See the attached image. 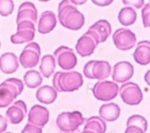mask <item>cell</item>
Masks as SVG:
<instances>
[{"instance_id": "obj_5", "label": "cell", "mask_w": 150, "mask_h": 133, "mask_svg": "<svg viewBox=\"0 0 150 133\" xmlns=\"http://www.w3.org/2000/svg\"><path fill=\"white\" fill-rule=\"evenodd\" d=\"M83 73L89 79L103 80L110 76L111 66L106 61L92 60L86 64Z\"/></svg>"}, {"instance_id": "obj_7", "label": "cell", "mask_w": 150, "mask_h": 133, "mask_svg": "<svg viewBox=\"0 0 150 133\" xmlns=\"http://www.w3.org/2000/svg\"><path fill=\"white\" fill-rule=\"evenodd\" d=\"M119 93L124 102L128 105L140 104L143 98L140 87L132 82L122 84L119 89Z\"/></svg>"}, {"instance_id": "obj_2", "label": "cell", "mask_w": 150, "mask_h": 133, "mask_svg": "<svg viewBox=\"0 0 150 133\" xmlns=\"http://www.w3.org/2000/svg\"><path fill=\"white\" fill-rule=\"evenodd\" d=\"M53 86L60 92H70L78 90L83 85V79L77 71L57 72L52 80Z\"/></svg>"}, {"instance_id": "obj_26", "label": "cell", "mask_w": 150, "mask_h": 133, "mask_svg": "<svg viewBox=\"0 0 150 133\" xmlns=\"http://www.w3.org/2000/svg\"><path fill=\"white\" fill-rule=\"evenodd\" d=\"M24 81L29 88L35 89L40 86L43 79L39 72L35 70H30L27 71L24 74Z\"/></svg>"}, {"instance_id": "obj_3", "label": "cell", "mask_w": 150, "mask_h": 133, "mask_svg": "<svg viewBox=\"0 0 150 133\" xmlns=\"http://www.w3.org/2000/svg\"><path fill=\"white\" fill-rule=\"evenodd\" d=\"M24 84L21 80L9 78L0 84V108H6L22 93Z\"/></svg>"}, {"instance_id": "obj_14", "label": "cell", "mask_w": 150, "mask_h": 133, "mask_svg": "<svg viewBox=\"0 0 150 133\" xmlns=\"http://www.w3.org/2000/svg\"><path fill=\"white\" fill-rule=\"evenodd\" d=\"M28 112L25 103L23 100L15 102L6 111L7 120L13 125H18L25 118Z\"/></svg>"}, {"instance_id": "obj_35", "label": "cell", "mask_w": 150, "mask_h": 133, "mask_svg": "<svg viewBox=\"0 0 150 133\" xmlns=\"http://www.w3.org/2000/svg\"><path fill=\"white\" fill-rule=\"evenodd\" d=\"M88 0H70V1L75 5H82L86 3Z\"/></svg>"}, {"instance_id": "obj_31", "label": "cell", "mask_w": 150, "mask_h": 133, "mask_svg": "<svg viewBox=\"0 0 150 133\" xmlns=\"http://www.w3.org/2000/svg\"><path fill=\"white\" fill-rule=\"evenodd\" d=\"M122 2L126 6H131L136 9H140L143 6L144 0H122Z\"/></svg>"}, {"instance_id": "obj_30", "label": "cell", "mask_w": 150, "mask_h": 133, "mask_svg": "<svg viewBox=\"0 0 150 133\" xmlns=\"http://www.w3.org/2000/svg\"><path fill=\"white\" fill-rule=\"evenodd\" d=\"M21 133H42V127L35 126L34 125L28 123Z\"/></svg>"}, {"instance_id": "obj_36", "label": "cell", "mask_w": 150, "mask_h": 133, "mask_svg": "<svg viewBox=\"0 0 150 133\" xmlns=\"http://www.w3.org/2000/svg\"><path fill=\"white\" fill-rule=\"evenodd\" d=\"M81 133H95V132L90 130H83V132H82Z\"/></svg>"}, {"instance_id": "obj_24", "label": "cell", "mask_w": 150, "mask_h": 133, "mask_svg": "<svg viewBox=\"0 0 150 133\" xmlns=\"http://www.w3.org/2000/svg\"><path fill=\"white\" fill-rule=\"evenodd\" d=\"M137 14L135 10L130 7L123 8L119 13L118 19L121 24L125 26L133 25L135 23Z\"/></svg>"}, {"instance_id": "obj_11", "label": "cell", "mask_w": 150, "mask_h": 133, "mask_svg": "<svg viewBox=\"0 0 150 133\" xmlns=\"http://www.w3.org/2000/svg\"><path fill=\"white\" fill-rule=\"evenodd\" d=\"M99 44L98 37L88 30L79 39L75 49L80 56L86 57L93 54Z\"/></svg>"}, {"instance_id": "obj_25", "label": "cell", "mask_w": 150, "mask_h": 133, "mask_svg": "<svg viewBox=\"0 0 150 133\" xmlns=\"http://www.w3.org/2000/svg\"><path fill=\"white\" fill-rule=\"evenodd\" d=\"M106 124L98 116H93L86 120L84 130H90L95 133H105Z\"/></svg>"}, {"instance_id": "obj_38", "label": "cell", "mask_w": 150, "mask_h": 133, "mask_svg": "<svg viewBox=\"0 0 150 133\" xmlns=\"http://www.w3.org/2000/svg\"><path fill=\"white\" fill-rule=\"evenodd\" d=\"M6 133H12V132H6Z\"/></svg>"}, {"instance_id": "obj_15", "label": "cell", "mask_w": 150, "mask_h": 133, "mask_svg": "<svg viewBox=\"0 0 150 133\" xmlns=\"http://www.w3.org/2000/svg\"><path fill=\"white\" fill-rule=\"evenodd\" d=\"M49 116V111L45 107L39 105H35L29 111L28 122L29 123L42 127L48 123Z\"/></svg>"}, {"instance_id": "obj_18", "label": "cell", "mask_w": 150, "mask_h": 133, "mask_svg": "<svg viewBox=\"0 0 150 133\" xmlns=\"http://www.w3.org/2000/svg\"><path fill=\"white\" fill-rule=\"evenodd\" d=\"M98 37L99 44L106 41L112 33L110 24L104 19L99 20L89 27V30Z\"/></svg>"}, {"instance_id": "obj_28", "label": "cell", "mask_w": 150, "mask_h": 133, "mask_svg": "<svg viewBox=\"0 0 150 133\" xmlns=\"http://www.w3.org/2000/svg\"><path fill=\"white\" fill-rule=\"evenodd\" d=\"M14 9L13 0H0V15L2 16H8L11 14Z\"/></svg>"}, {"instance_id": "obj_27", "label": "cell", "mask_w": 150, "mask_h": 133, "mask_svg": "<svg viewBox=\"0 0 150 133\" xmlns=\"http://www.w3.org/2000/svg\"><path fill=\"white\" fill-rule=\"evenodd\" d=\"M136 126L140 127L145 133L148 129V122L143 116L139 115H134L128 118L127 122V126Z\"/></svg>"}, {"instance_id": "obj_8", "label": "cell", "mask_w": 150, "mask_h": 133, "mask_svg": "<svg viewBox=\"0 0 150 133\" xmlns=\"http://www.w3.org/2000/svg\"><path fill=\"white\" fill-rule=\"evenodd\" d=\"M17 32L11 37V42L14 44H22L33 40L35 34V24L29 20L17 23Z\"/></svg>"}, {"instance_id": "obj_34", "label": "cell", "mask_w": 150, "mask_h": 133, "mask_svg": "<svg viewBox=\"0 0 150 133\" xmlns=\"http://www.w3.org/2000/svg\"><path fill=\"white\" fill-rule=\"evenodd\" d=\"M8 127L7 120L3 117L2 115H0V133H2L5 131Z\"/></svg>"}, {"instance_id": "obj_13", "label": "cell", "mask_w": 150, "mask_h": 133, "mask_svg": "<svg viewBox=\"0 0 150 133\" xmlns=\"http://www.w3.org/2000/svg\"><path fill=\"white\" fill-rule=\"evenodd\" d=\"M133 66L130 62L120 61L114 66L112 79L118 83H124L133 77Z\"/></svg>"}, {"instance_id": "obj_29", "label": "cell", "mask_w": 150, "mask_h": 133, "mask_svg": "<svg viewBox=\"0 0 150 133\" xmlns=\"http://www.w3.org/2000/svg\"><path fill=\"white\" fill-rule=\"evenodd\" d=\"M142 16L143 24L145 28H148L150 26V4L148 3L144 5L142 11Z\"/></svg>"}, {"instance_id": "obj_20", "label": "cell", "mask_w": 150, "mask_h": 133, "mask_svg": "<svg viewBox=\"0 0 150 133\" xmlns=\"http://www.w3.org/2000/svg\"><path fill=\"white\" fill-rule=\"evenodd\" d=\"M135 61L140 65H147L150 61V43L143 40L139 42L133 54Z\"/></svg>"}, {"instance_id": "obj_19", "label": "cell", "mask_w": 150, "mask_h": 133, "mask_svg": "<svg viewBox=\"0 0 150 133\" xmlns=\"http://www.w3.org/2000/svg\"><path fill=\"white\" fill-rule=\"evenodd\" d=\"M19 66L18 58L13 53H5L0 57V70L3 73L13 74L18 70Z\"/></svg>"}, {"instance_id": "obj_10", "label": "cell", "mask_w": 150, "mask_h": 133, "mask_svg": "<svg viewBox=\"0 0 150 133\" xmlns=\"http://www.w3.org/2000/svg\"><path fill=\"white\" fill-rule=\"evenodd\" d=\"M112 39L115 46L122 51L133 49L137 42L135 34L130 29L125 28L117 29L112 35Z\"/></svg>"}, {"instance_id": "obj_17", "label": "cell", "mask_w": 150, "mask_h": 133, "mask_svg": "<svg viewBox=\"0 0 150 133\" xmlns=\"http://www.w3.org/2000/svg\"><path fill=\"white\" fill-rule=\"evenodd\" d=\"M57 22L55 13L51 11H46L40 15L37 29L38 32L42 34H49L55 27Z\"/></svg>"}, {"instance_id": "obj_21", "label": "cell", "mask_w": 150, "mask_h": 133, "mask_svg": "<svg viewBox=\"0 0 150 133\" xmlns=\"http://www.w3.org/2000/svg\"><path fill=\"white\" fill-rule=\"evenodd\" d=\"M99 113L102 119L109 122H112L119 118L120 108L119 105L114 103L104 104L100 107Z\"/></svg>"}, {"instance_id": "obj_40", "label": "cell", "mask_w": 150, "mask_h": 133, "mask_svg": "<svg viewBox=\"0 0 150 133\" xmlns=\"http://www.w3.org/2000/svg\"><path fill=\"white\" fill-rule=\"evenodd\" d=\"M0 46H1V43H0Z\"/></svg>"}, {"instance_id": "obj_1", "label": "cell", "mask_w": 150, "mask_h": 133, "mask_svg": "<svg viewBox=\"0 0 150 133\" xmlns=\"http://www.w3.org/2000/svg\"><path fill=\"white\" fill-rule=\"evenodd\" d=\"M58 12L59 21L64 27L78 30L84 24V15L79 11L69 0H62L59 3Z\"/></svg>"}, {"instance_id": "obj_4", "label": "cell", "mask_w": 150, "mask_h": 133, "mask_svg": "<svg viewBox=\"0 0 150 133\" xmlns=\"http://www.w3.org/2000/svg\"><path fill=\"white\" fill-rule=\"evenodd\" d=\"M84 118L78 111L63 112L59 115L56 123L60 129L63 132H73L84 123Z\"/></svg>"}, {"instance_id": "obj_33", "label": "cell", "mask_w": 150, "mask_h": 133, "mask_svg": "<svg viewBox=\"0 0 150 133\" xmlns=\"http://www.w3.org/2000/svg\"><path fill=\"white\" fill-rule=\"evenodd\" d=\"M125 133H144L142 129L136 126H128L125 131Z\"/></svg>"}, {"instance_id": "obj_22", "label": "cell", "mask_w": 150, "mask_h": 133, "mask_svg": "<svg viewBox=\"0 0 150 133\" xmlns=\"http://www.w3.org/2000/svg\"><path fill=\"white\" fill-rule=\"evenodd\" d=\"M57 90L48 85L40 87L36 92L37 100L46 105H50L54 102L57 98Z\"/></svg>"}, {"instance_id": "obj_39", "label": "cell", "mask_w": 150, "mask_h": 133, "mask_svg": "<svg viewBox=\"0 0 150 133\" xmlns=\"http://www.w3.org/2000/svg\"><path fill=\"white\" fill-rule=\"evenodd\" d=\"M68 133H70V132H67Z\"/></svg>"}, {"instance_id": "obj_37", "label": "cell", "mask_w": 150, "mask_h": 133, "mask_svg": "<svg viewBox=\"0 0 150 133\" xmlns=\"http://www.w3.org/2000/svg\"><path fill=\"white\" fill-rule=\"evenodd\" d=\"M40 1H42V2H47V1H49L50 0H39Z\"/></svg>"}, {"instance_id": "obj_12", "label": "cell", "mask_w": 150, "mask_h": 133, "mask_svg": "<svg viewBox=\"0 0 150 133\" xmlns=\"http://www.w3.org/2000/svg\"><path fill=\"white\" fill-rule=\"evenodd\" d=\"M53 55L58 66L64 70H71L77 65V58L73 50L67 46L58 48Z\"/></svg>"}, {"instance_id": "obj_9", "label": "cell", "mask_w": 150, "mask_h": 133, "mask_svg": "<svg viewBox=\"0 0 150 133\" xmlns=\"http://www.w3.org/2000/svg\"><path fill=\"white\" fill-rule=\"evenodd\" d=\"M41 55L40 47L36 42L26 45L19 56V61L24 69L35 67L39 62Z\"/></svg>"}, {"instance_id": "obj_16", "label": "cell", "mask_w": 150, "mask_h": 133, "mask_svg": "<svg viewBox=\"0 0 150 133\" xmlns=\"http://www.w3.org/2000/svg\"><path fill=\"white\" fill-rule=\"evenodd\" d=\"M37 18L38 13L35 5L30 2H24L19 8L16 23L22 20H29L35 24Z\"/></svg>"}, {"instance_id": "obj_32", "label": "cell", "mask_w": 150, "mask_h": 133, "mask_svg": "<svg viewBox=\"0 0 150 133\" xmlns=\"http://www.w3.org/2000/svg\"><path fill=\"white\" fill-rule=\"evenodd\" d=\"M91 1L96 5L101 7L108 6L112 3L114 0H91Z\"/></svg>"}, {"instance_id": "obj_6", "label": "cell", "mask_w": 150, "mask_h": 133, "mask_svg": "<svg viewBox=\"0 0 150 133\" xmlns=\"http://www.w3.org/2000/svg\"><path fill=\"white\" fill-rule=\"evenodd\" d=\"M119 90V86L116 83L109 81L96 82L92 89L95 98L104 102L115 99L117 96Z\"/></svg>"}, {"instance_id": "obj_23", "label": "cell", "mask_w": 150, "mask_h": 133, "mask_svg": "<svg viewBox=\"0 0 150 133\" xmlns=\"http://www.w3.org/2000/svg\"><path fill=\"white\" fill-rule=\"evenodd\" d=\"M55 67V60L52 55H47L43 56L39 69L40 72L45 77L49 78L54 72Z\"/></svg>"}]
</instances>
